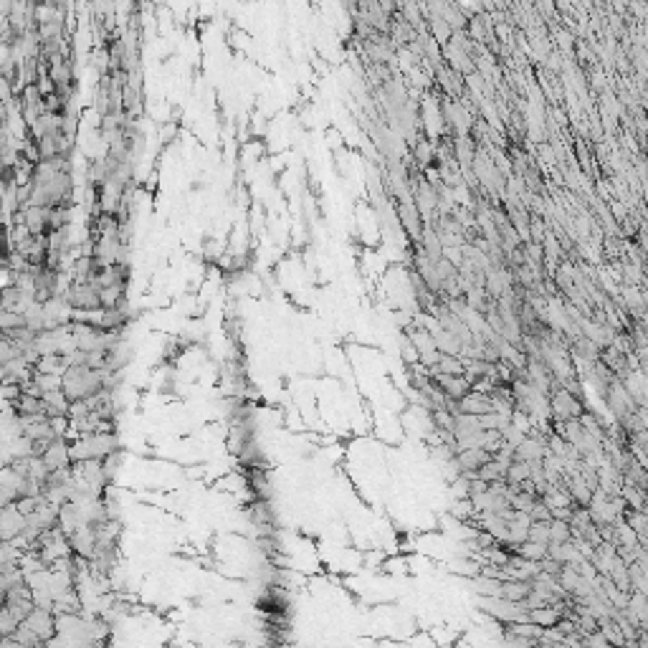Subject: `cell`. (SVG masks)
<instances>
[{
  "mask_svg": "<svg viewBox=\"0 0 648 648\" xmlns=\"http://www.w3.org/2000/svg\"><path fill=\"white\" fill-rule=\"evenodd\" d=\"M549 413L557 418V420H577V418L585 413L583 400L577 398V393L568 388H557L555 395L549 398Z\"/></svg>",
  "mask_w": 648,
  "mask_h": 648,
  "instance_id": "1",
  "label": "cell"
},
{
  "mask_svg": "<svg viewBox=\"0 0 648 648\" xmlns=\"http://www.w3.org/2000/svg\"><path fill=\"white\" fill-rule=\"evenodd\" d=\"M23 623H26V626H28L44 643H51L53 641V636H56V615H53L51 608H38L36 605Z\"/></svg>",
  "mask_w": 648,
  "mask_h": 648,
  "instance_id": "2",
  "label": "cell"
},
{
  "mask_svg": "<svg viewBox=\"0 0 648 648\" xmlns=\"http://www.w3.org/2000/svg\"><path fill=\"white\" fill-rule=\"evenodd\" d=\"M431 380L436 382L441 388V393L451 400V403H456V400H461L463 395H466L468 390L474 388V382L468 380L466 375H446V373H431Z\"/></svg>",
  "mask_w": 648,
  "mask_h": 648,
  "instance_id": "3",
  "label": "cell"
},
{
  "mask_svg": "<svg viewBox=\"0 0 648 648\" xmlns=\"http://www.w3.org/2000/svg\"><path fill=\"white\" fill-rule=\"evenodd\" d=\"M23 522H26V514H21V509L15 504L0 506V542H13L21 537Z\"/></svg>",
  "mask_w": 648,
  "mask_h": 648,
  "instance_id": "4",
  "label": "cell"
},
{
  "mask_svg": "<svg viewBox=\"0 0 648 648\" xmlns=\"http://www.w3.org/2000/svg\"><path fill=\"white\" fill-rule=\"evenodd\" d=\"M456 411L459 413H468V416H486V413L494 411V400H491L489 393H484V390H468L466 395L461 398V400H456Z\"/></svg>",
  "mask_w": 648,
  "mask_h": 648,
  "instance_id": "5",
  "label": "cell"
},
{
  "mask_svg": "<svg viewBox=\"0 0 648 648\" xmlns=\"http://www.w3.org/2000/svg\"><path fill=\"white\" fill-rule=\"evenodd\" d=\"M491 459V454L486 451V448H459L454 454V461H456V466H459V471L461 474H476L479 468L484 466V463L489 461Z\"/></svg>",
  "mask_w": 648,
  "mask_h": 648,
  "instance_id": "6",
  "label": "cell"
},
{
  "mask_svg": "<svg viewBox=\"0 0 648 648\" xmlns=\"http://www.w3.org/2000/svg\"><path fill=\"white\" fill-rule=\"evenodd\" d=\"M41 459L46 461L49 471H56V468H69L71 466V456H69V443H66V436H58L56 441H51L46 451L41 454Z\"/></svg>",
  "mask_w": 648,
  "mask_h": 648,
  "instance_id": "7",
  "label": "cell"
},
{
  "mask_svg": "<svg viewBox=\"0 0 648 648\" xmlns=\"http://www.w3.org/2000/svg\"><path fill=\"white\" fill-rule=\"evenodd\" d=\"M10 408L15 411V416H46V400L38 395H31V393H23L15 398V400H10Z\"/></svg>",
  "mask_w": 648,
  "mask_h": 648,
  "instance_id": "8",
  "label": "cell"
},
{
  "mask_svg": "<svg viewBox=\"0 0 648 648\" xmlns=\"http://www.w3.org/2000/svg\"><path fill=\"white\" fill-rule=\"evenodd\" d=\"M66 368H69V365H66V357L61 352L41 355V357H38V362L33 365V370H36V373H44V375H61Z\"/></svg>",
  "mask_w": 648,
  "mask_h": 648,
  "instance_id": "9",
  "label": "cell"
},
{
  "mask_svg": "<svg viewBox=\"0 0 648 648\" xmlns=\"http://www.w3.org/2000/svg\"><path fill=\"white\" fill-rule=\"evenodd\" d=\"M124 289H127V284H109V287H101L99 289L101 309H112V307H117V304L122 302Z\"/></svg>",
  "mask_w": 648,
  "mask_h": 648,
  "instance_id": "10",
  "label": "cell"
},
{
  "mask_svg": "<svg viewBox=\"0 0 648 648\" xmlns=\"http://www.w3.org/2000/svg\"><path fill=\"white\" fill-rule=\"evenodd\" d=\"M547 529H549V542L547 545H562V542H570L572 540V529H570V525L565 522V519H549L547 522Z\"/></svg>",
  "mask_w": 648,
  "mask_h": 648,
  "instance_id": "11",
  "label": "cell"
},
{
  "mask_svg": "<svg viewBox=\"0 0 648 648\" xmlns=\"http://www.w3.org/2000/svg\"><path fill=\"white\" fill-rule=\"evenodd\" d=\"M514 552H517L519 557H525V560L529 562H540L547 557V545H540V542H532V540H525L519 547H514Z\"/></svg>",
  "mask_w": 648,
  "mask_h": 648,
  "instance_id": "12",
  "label": "cell"
},
{
  "mask_svg": "<svg viewBox=\"0 0 648 648\" xmlns=\"http://www.w3.org/2000/svg\"><path fill=\"white\" fill-rule=\"evenodd\" d=\"M23 319H26V327H31L33 332H44V304L33 299L23 309Z\"/></svg>",
  "mask_w": 648,
  "mask_h": 648,
  "instance_id": "13",
  "label": "cell"
},
{
  "mask_svg": "<svg viewBox=\"0 0 648 648\" xmlns=\"http://www.w3.org/2000/svg\"><path fill=\"white\" fill-rule=\"evenodd\" d=\"M18 626H21V620L15 618L13 613L3 605V608H0V636H13Z\"/></svg>",
  "mask_w": 648,
  "mask_h": 648,
  "instance_id": "14",
  "label": "cell"
},
{
  "mask_svg": "<svg viewBox=\"0 0 648 648\" xmlns=\"http://www.w3.org/2000/svg\"><path fill=\"white\" fill-rule=\"evenodd\" d=\"M527 540L540 542V545H547V542H549L547 522H534V519H532V525H529V529H527Z\"/></svg>",
  "mask_w": 648,
  "mask_h": 648,
  "instance_id": "15",
  "label": "cell"
},
{
  "mask_svg": "<svg viewBox=\"0 0 648 648\" xmlns=\"http://www.w3.org/2000/svg\"><path fill=\"white\" fill-rule=\"evenodd\" d=\"M15 357H21V347L15 345L13 339L3 337L0 339V365H6V362L15 360Z\"/></svg>",
  "mask_w": 648,
  "mask_h": 648,
  "instance_id": "16",
  "label": "cell"
},
{
  "mask_svg": "<svg viewBox=\"0 0 648 648\" xmlns=\"http://www.w3.org/2000/svg\"><path fill=\"white\" fill-rule=\"evenodd\" d=\"M33 382H36L44 393L46 390H58L61 388V375H44V373H36V370H33Z\"/></svg>",
  "mask_w": 648,
  "mask_h": 648,
  "instance_id": "17",
  "label": "cell"
},
{
  "mask_svg": "<svg viewBox=\"0 0 648 648\" xmlns=\"http://www.w3.org/2000/svg\"><path fill=\"white\" fill-rule=\"evenodd\" d=\"M15 499H18V494H15L13 486H6V484H0V506L15 504Z\"/></svg>",
  "mask_w": 648,
  "mask_h": 648,
  "instance_id": "18",
  "label": "cell"
},
{
  "mask_svg": "<svg viewBox=\"0 0 648 648\" xmlns=\"http://www.w3.org/2000/svg\"><path fill=\"white\" fill-rule=\"evenodd\" d=\"M0 638H3V636H0Z\"/></svg>",
  "mask_w": 648,
  "mask_h": 648,
  "instance_id": "19",
  "label": "cell"
}]
</instances>
